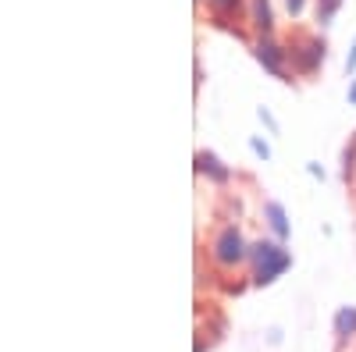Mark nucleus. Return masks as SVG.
<instances>
[{"mask_svg":"<svg viewBox=\"0 0 356 352\" xmlns=\"http://www.w3.org/2000/svg\"><path fill=\"white\" fill-rule=\"evenodd\" d=\"M214 260L225 263V267H232V263L243 260V239H239V231H235V228L221 231V239L214 242Z\"/></svg>","mask_w":356,"mask_h":352,"instance_id":"1","label":"nucleus"},{"mask_svg":"<svg viewBox=\"0 0 356 352\" xmlns=\"http://www.w3.org/2000/svg\"><path fill=\"white\" fill-rule=\"evenodd\" d=\"M285 267V253L275 246H257V281H271Z\"/></svg>","mask_w":356,"mask_h":352,"instance_id":"2","label":"nucleus"},{"mask_svg":"<svg viewBox=\"0 0 356 352\" xmlns=\"http://www.w3.org/2000/svg\"><path fill=\"white\" fill-rule=\"evenodd\" d=\"M253 18L260 28H271V11H267V0H253Z\"/></svg>","mask_w":356,"mask_h":352,"instance_id":"3","label":"nucleus"},{"mask_svg":"<svg viewBox=\"0 0 356 352\" xmlns=\"http://www.w3.org/2000/svg\"><path fill=\"white\" fill-rule=\"evenodd\" d=\"M211 4H214L218 11H232L235 4H239V0H211Z\"/></svg>","mask_w":356,"mask_h":352,"instance_id":"4","label":"nucleus"}]
</instances>
